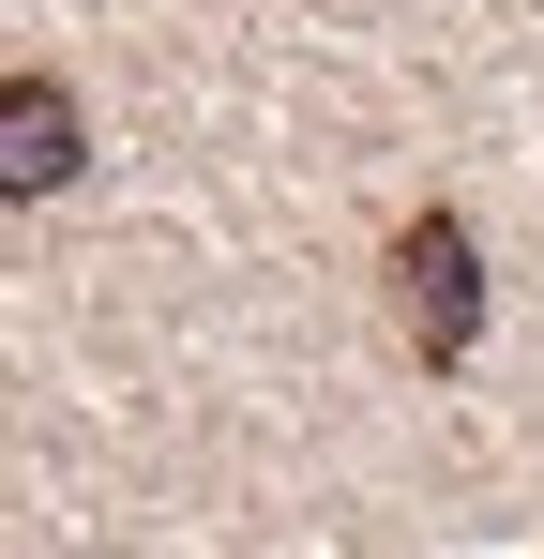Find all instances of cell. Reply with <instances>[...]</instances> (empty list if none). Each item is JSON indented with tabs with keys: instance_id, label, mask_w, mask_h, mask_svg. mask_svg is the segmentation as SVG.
Wrapping results in <instances>:
<instances>
[{
	"instance_id": "cell-2",
	"label": "cell",
	"mask_w": 544,
	"mask_h": 559,
	"mask_svg": "<svg viewBox=\"0 0 544 559\" xmlns=\"http://www.w3.org/2000/svg\"><path fill=\"white\" fill-rule=\"evenodd\" d=\"M61 167H76V106H61V76H15L0 92V182L61 197Z\"/></svg>"
},
{
	"instance_id": "cell-1",
	"label": "cell",
	"mask_w": 544,
	"mask_h": 559,
	"mask_svg": "<svg viewBox=\"0 0 544 559\" xmlns=\"http://www.w3.org/2000/svg\"><path fill=\"white\" fill-rule=\"evenodd\" d=\"M393 287H409V333H424V364H453L469 333H484V258H469V227L424 212L409 242H393Z\"/></svg>"
}]
</instances>
